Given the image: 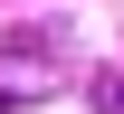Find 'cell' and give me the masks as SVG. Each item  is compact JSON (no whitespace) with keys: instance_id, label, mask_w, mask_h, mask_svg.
I'll return each mask as SVG.
<instances>
[{"instance_id":"1","label":"cell","mask_w":124,"mask_h":114,"mask_svg":"<svg viewBox=\"0 0 124 114\" xmlns=\"http://www.w3.org/2000/svg\"><path fill=\"white\" fill-rule=\"evenodd\" d=\"M95 114H124V86H115V76L95 86Z\"/></svg>"}]
</instances>
